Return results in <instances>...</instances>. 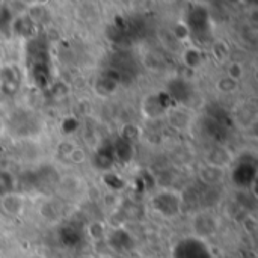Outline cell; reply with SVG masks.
<instances>
[{
	"mask_svg": "<svg viewBox=\"0 0 258 258\" xmlns=\"http://www.w3.org/2000/svg\"><path fill=\"white\" fill-rule=\"evenodd\" d=\"M172 258H213V254L201 237H186L174 246Z\"/></svg>",
	"mask_w": 258,
	"mask_h": 258,
	"instance_id": "obj_2",
	"label": "cell"
},
{
	"mask_svg": "<svg viewBox=\"0 0 258 258\" xmlns=\"http://www.w3.org/2000/svg\"><path fill=\"white\" fill-rule=\"evenodd\" d=\"M257 178V165L255 162H240L233 171V181L239 187H251Z\"/></svg>",
	"mask_w": 258,
	"mask_h": 258,
	"instance_id": "obj_5",
	"label": "cell"
},
{
	"mask_svg": "<svg viewBox=\"0 0 258 258\" xmlns=\"http://www.w3.org/2000/svg\"><path fill=\"white\" fill-rule=\"evenodd\" d=\"M153 209L165 218H174L181 210V198L174 192L163 190L153 198Z\"/></svg>",
	"mask_w": 258,
	"mask_h": 258,
	"instance_id": "obj_4",
	"label": "cell"
},
{
	"mask_svg": "<svg viewBox=\"0 0 258 258\" xmlns=\"http://www.w3.org/2000/svg\"><path fill=\"white\" fill-rule=\"evenodd\" d=\"M27 65L35 85L45 88L50 83V57L44 39L35 38L27 45Z\"/></svg>",
	"mask_w": 258,
	"mask_h": 258,
	"instance_id": "obj_1",
	"label": "cell"
},
{
	"mask_svg": "<svg viewBox=\"0 0 258 258\" xmlns=\"http://www.w3.org/2000/svg\"><path fill=\"white\" fill-rule=\"evenodd\" d=\"M14 189V177L9 172L0 171V197H6Z\"/></svg>",
	"mask_w": 258,
	"mask_h": 258,
	"instance_id": "obj_13",
	"label": "cell"
},
{
	"mask_svg": "<svg viewBox=\"0 0 258 258\" xmlns=\"http://www.w3.org/2000/svg\"><path fill=\"white\" fill-rule=\"evenodd\" d=\"M166 94L169 95V98L172 101H177V103H183L184 104V103H189L190 98L194 97V89H192V86L186 80H183V79H174L169 83Z\"/></svg>",
	"mask_w": 258,
	"mask_h": 258,
	"instance_id": "obj_6",
	"label": "cell"
},
{
	"mask_svg": "<svg viewBox=\"0 0 258 258\" xmlns=\"http://www.w3.org/2000/svg\"><path fill=\"white\" fill-rule=\"evenodd\" d=\"M57 172L50 168V166H44L41 169H38L36 172H32V180H33V189H39V190H45V189H51L57 184Z\"/></svg>",
	"mask_w": 258,
	"mask_h": 258,
	"instance_id": "obj_7",
	"label": "cell"
},
{
	"mask_svg": "<svg viewBox=\"0 0 258 258\" xmlns=\"http://www.w3.org/2000/svg\"><path fill=\"white\" fill-rule=\"evenodd\" d=\"M11 21H12V15L9 12V9L3 5H0V32H9L11 29Z\"/></svg>",
	"mask_w": 258,
	"mask_h": 258,
	"instance_id": "obj_14",
	"label": "cell"
},
{
	"mask_svg": "<svg viewBox=\"0 0 258 258\" xmlns=\"http://www.w3.org/2000/svg\"><path fill=\"white\" fill-rule=\"evenodd\" d=\"M60 239H62L63 245H67V246H74L76 243H79V240H80L82 237H80V233H79L76 228L67 227V228H63V230L60 231Z\"/></svg>",
	"mask_w": 258,
	"mask_h": 258,
	"instance_id": "obj_12",
	"label": "cell"
},
{
	"mask_svg": "<svg viewBox=\"0 0 258 258\" xmlns=\"http://www.w3.org/2000/svg\"><path fill=\"white\" fill-rule=\"evenodd\" d=\"M0 86L5 94H15L20 86V73L14 67H6L0 73Z\"/></svg>",
	"mask_w": 258,
	"mask_h": 258,
	"instance_id": "obj_8",
	"label": "cell"
},
{
	"mask_svg": "<svg viewBox=\"0 0 258 258\" xmlns=\"http://www.w3.org/2000/svg\"><path fill=\"white\" fill-rule=\"evenodd\" d=\"M187 30L195 36V39L206 41L212 35V26H210V17L209 11L203 6H197L190 9L187 17Z\"/></svg>",
	"mask_w": 258,
	"mask_h": 258,
	"instance_id": "obj_3",
	"label": "cell"
},
{
	"mask_svg": "<svg viewBox=\"0 0 258 258\" xmlns=\"http://www.w3.org/2000/svg\"><path fill=\"white\" fill-rule=\"evenodd\" d=\"M80 258H92V257H80Z\"/></svg>",
	"mask_w": 258,
	"mask_h": 258,
	"instance_id": "obj_16",
	"label": "cell"
},
{
	"mask_svg": "<svg viewBox=\"0 0 258 258\" xmlns=\"http://www.w3.org/2000/svg\"><path fill=\"white\" fill-rule=\"evenodd\" d=\"M112 148H113V156L115 159L121 160V162H128L132 157H133V147L130 142L124 141L122 138L118 139L116 142L112 144Z\"/></svg>",
	"mask_w": 258,
	"mask_h": 258,
	"instance_id": "obj_9",
	"label": "cell"
},
{
	"mask_svg": "<svg viewBox=\"0 0 258 258\" xmlns=\"http://www.w3.org/2000/svg\"><path fill=\"white\" fill-rule=\"evenodd\" d=\"M113 160H115V156H113L112 144H104V145L97 151V156H95L97 166H98V168H110L112 163H113Z\"/></svg>",
	"mask_w": 258,
	"mask_h": 258,
	"instance_id": "obj_10",
	"label": "cell"
},
{
	"mask_svg": "<svg viewBox=\"0 0 258 258\" xmlns=\"http://www.w3.org/2000/svg\"><path fill=\"white\" fill-rule=\"evenodd\" d=\"M200 56H201V54H200L198 50H187L186 54H184V60H186V63H187L189 67H197V65L200 63V60H201Z\"/></svg>",
	"mask_w": 258,
	"mask_h": 258,
	"instance_id": "obj_15",
	"label": "cell"
},
{
	"mask_svg": "<svg viewBox=\"0 0 258 258\" xmlns=\"http://www.w3.org/2000/svg\"><path fill=\"white\" fill-rule=\"evenodd\" d=\"M110 245H112L113 248H116L118 251H128V249L133 248V240H132V237H130L125 231L118 230V231H115V233L112 234V237H110Z\"/></svg>",
	"mask_w": 258,
	"mask_h": 258,
	"instance_id": "obj_11",
	"label": "cell"
}]
</instances>
